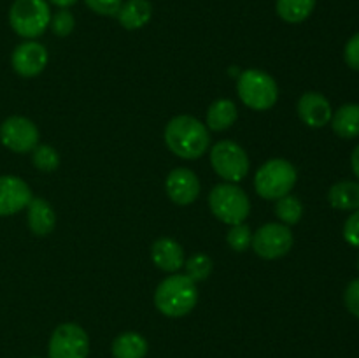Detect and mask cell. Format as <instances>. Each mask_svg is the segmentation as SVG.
<instances>
[{"mask_svg":"<svg viewBox=\"0 0 359 358\" xmlns=\"http://www.w3.org/2000/svg\"><path fill=\"white\" fill-rule=\"evenodd\" d=\"M165 142L170 151L184 160H195L207 151L210 135L207 126L193 116H175L165 126Z\"/></svg>","mask_w":359,"mask_h":358,"instance_id":"cell-1","label":"cell"},{"mask_svg":"<svg viewBox=\"0 0 359 358\" xmlns=\"http://www.w3.org/2000/svg\"><path fill=\"white\" fill-rule=\"evenodd\" d=\"M14 72L21 77H35L44 70L48 63V51L42 44L35 41L21 42L11 56Z\"/></svg>","mask_w":359,"mask_h":358,"instance_id":"cell-11","label":"cell"},{"mask_svg":"<svg viewBox=\"0 0 359 358\" xmlns=\"http://www.w3.org/2000/svg\"><path fill=\"white\" fill-rule=\"evenodd\" d=\"M27 209L28 227H30V230L35 235H39V237H46V235L51 234L56 223V216L51 204L44 199H32Z\"/></svg>","mask_w":359,"mask_h":358,"instance_id":"cell-16","label":"cell"},{"mask_svg":"<svg viewBox=\"0 0 359 358\" xmlns=\"http://www.w3.org/2000/svg\"><path fill=\"white\" fill-rule=\"evenodd\" d=\"M151 16H153V6L149 0H126L116 14L119 25L126 30H137V28L146 27Z\"/></svg>","mask_w":359,"mask_h":358,"instance_id":"cell-17","label":"cell"},{"mask_svg":"<svg viewBox=\"0 0 359 358\" xmlns=\"http://www.w3.org/2000/svg\"><path fill=\"white\" fill-rule=\"evenodd\" d=\"M32 161L39 171L51 172L56 171L60 165V154L56 153L55 147L48 146V144H37L32 150Z\"/></svg>","mask_w":359,"mask_h":358,"instance_id":"cell-24","label":"cell"},{"mask_svg":"<svg viewBox=\"0 0 359 358\" xmlns=\"http://www.w3.org/2000/svg\"><path fill=\"white\" fill-rule=\"evenodd\" d=\"M184 267L186 276L189 279H193L195 283L196 281H205L212 272V260H210V256L203 255V253H196L191 258L186 260Z\"/></svg>","mask_w":359,"mask_h":358,"instance_id":"cell-25","label":"cell"},{"mask_svg":"<svg viewBox=\"0 0 359 358\" xmlns=\"http://www.w3.org/2000/svg\"><path fill=\"white\" fill-rule=\"evenodd\" d=\"M84 2L93 13L100 16H116L123 0H84Z\"/></svg>","mask_w":359,"mask_h":358,"instance_id":"cell-28","label":"cell"},{"mask_svg":"<svg viewBox=\"0 0 359 358\" xmlns=\"http://www.w3.org/2000/svg\"><path fill=\"white\" fill-rule=\"evenodd\" d=\"M297 168L291 161L283 158H273L263 164L255 175L256 193L263 199L277 200L280 197L290 195L293 186L297 185Z\"/></svg>","mask_w":359,"mask_h":358,"instance_id":"cell-3","label":"cell"},{"mask_svg":"<svg viewBox=\"0 0 359 358\" xmlns=\"http://www.w3.org/2000/svg\"><path fill=\"white\" fill-rule=\"evenodd\" d=\"M237 119V105L228 98L216 100L207 111V126L214 132L230 128Z\"/></svg>","mask_w":359,"mask_h":358,"instance_id":"cell-21","label":"cell"},{"mask_svg":"<svg viewBox=\"0 0 359 358\" xmlns=\"http://www.w3.org/2000/svg\"><path fill=\"white\" fill-rule=\"evenodd\" d=\"M344 58L353 70H359V32L347 41L344 48Z\"/></svg>","mask_w":359,"mask_h":358,"instance_id":"cell-31","label":"cell"},{"mask_svg":"<svg viewBox=\"0 0 359 358\" xmlns=\"http://www.w3.org/2000/svg\"><path fill=\"white\" fill-rule=\"evenodd\" d=\"M344 239L354 248H359V209L353 211L344 225Z\"/></svg>","mask_w":359,"mask_h":358,"instance_id":"cell-30","label":"cell"},{"mask_svg":"<svg viewBox=\"0 0 359 358\" xmlns=\"http://www.w3.org/2000/svg\"><path fill=\"white\" fill-rule=\"evenodd\" d=\"M351 167H353L354 175L359 179V144L354 147L353 154H351Z\"/></svg>","mask_w":359,"mask_h":358,"instance_id":"cell-32","label":"cell"},{"mask_svg":"<svg viewBox=\"0 0 359 358\" xmlns=\"http://www.w3.org/2000/svg\"><path fill=\"white\" fill-rule=\"evenodd\" d=\"M226 241L230 244V248L233 251H245L249 248L252 241V234H251V228L244 223H238V225H231V230L228 232L226 235Z\"/></svg>","mask_w":359,"mask_h":358,"instance_id":"cell-26","label":"cell"},{"mask_svg":"<svg viewBox=\"0 0 359 358\" xmlns=\"http://www.w3.org/2000/svg\"><path fill=\"white\" fill-rule=\"evenodd\" d=\"M165 188H167V195L170 197L172 202L179 204V206H188V204L195 202L198 197L200 181L195 172L179 167L168 174Z\"/></svg>","mask_w":359,"mask_h":358,"instance_id":"cell-13","label":"cell"},{"mask_svg":"<svg viewBox=\"0 0 359 358\" xmlns=\"http://www.w3.org/2000/svg\"><path fill=\"white\" fill-rule=\"evenodd\" d=\"M252 249L265 260H276L287 255L293 248V234L284 223H266L252 235Z\"/></svg>","mask_w":359,"mask_h":358,"instance_id":"cell-9","label":"cell"},{"mask_svg":"<svg viewBox=\"0 0 359 358\" xmlns=\"http://www.w3.org/2000/svg\"><path fill=\"white\" fill-rule=\"evenodd\" d=\"M298 116L302 121L312 128H323L332 121V105L325 95L318 91H307L298 100Z\"/></svg>","mask_w":359,"mask_h":358,"instance_id":"cell-14","label":"cell"},{"mask_svg":"<svg viewBox=\"0 0 359 358\" xmlns=\"http://www.w3.org/2000/svg\"><path fill=\"white\" fill-rule=\"evenodd\" d=\"M32 190L16 175H0V216L20 213L30 204Z\"/></svg>","mask_w":359,"mask_h":358,"instance_id":"cell-12","label":"cell"},{"mask_svg":"<svg viewBox=\"0 0 359 358\" xmlns=\"http://www.w3.org/2000/svg\"><path fill=\"white\" fill-rule=\"evenodd\" d=\"M358 270H359V256H358Z\"/></svg>","mask_w":359,"mask_h":358,"instance_id":"cell-34","label":"cell"},{"mask_svg":"<svg viewBox=\"0 0 359 358\" xmlns=\"http://www.w3.org/2000/svg\"><path fill=\"white\" fill-rule=\"evenodd\" d=\"M51 27L53 34L58 35V37H67V35L72 34L74 27H76V20H74L72 13L69 9H60L58 13H55L51 16Z\"/></svg>","mask_w":359,"mask_h":358,"instance_id":"cell-27","label":"cell"},{"mask_svg":"<svg viewBox=\"0 0 359 358\" xmlns=\"http://www.w3.org/2000/svg\"><path fill=\"white\" fill-rule=\"evenodd\" d=\"M0 142L14 153H28L39 144V128L25 116H11L0 125Z\"/></svg>","mask_w":359,"mask_h":358,"instance_id":"cell-10","label":"cell"},{"mask_svg":"<svg viewBox=\"0 0 359 358\" xmlns=\"http://www.w3.org/2000/svg\"><path fill=\"white\" fill-rule=\"evenodd\" d=\"M316 0H277L276 11L286 23H302L312 14Z\"/></svg>","mask_w":359,"mask_h":358,"instance_id":"cell-22","label":"cell"},{"mask_svg":"<svg viewBox=\"0 0 359 358\" xmlns=\"http://www.w3.org/2000/svg\"><path fill=\"white\" fill-rule=\"evenodd\" d=\"M9 23L20 37H39L51 23L48 0H14L9 9Z\"/></svg>","mask_w":359,"mask_h":358,"instance_id":"cell-4","label":"cell"},{"mask_svg":"<svg viewBox=\"0 0 359 358\" xmlns=\"http://www.w3.org/2000/svg\"><path fill=\"white\" fill-rule=\"evenodd\" d=\"M90 353V339L83 326L63 323L56 326L49 339V358H86Z\"/></svg>","mask_w":359,"mask_h":358,"instance_id":"cell-8","label":"cell"},{"mask_svg":"<svg viewBox=\"0 0 359 358\" xmlns=\"http://www.w3.org/2000/svg\"><path fill=\"white\" fill-rule=\"evenodd\" d=\"M198 300L196 283L186 274L165 277L154 291V304L161 314L168 318H181L193 311Z\"/></svg>","mask_w":359,"mask_h":358,"instance_id":"cell-2","label":"cell"},{"mask_svg":"<svg viewBox=\"0 0 359 358\" xmlns=\"http://www.w3.org/2000/svg\"><path fill=\"white\" fill-rule=\"evenodd\" d=\"M330 206L340 211L359 209V183L358 181H339L328 192Z\"/></svg>","mask_w":359,"mask_h":358,"instance_id":"cell-19","label":"cell"},{"mask_svg":"<svg viewBox=\"0 0 359 358\" xmlns=\"http://www.w3.org/2000/svg\"><path fill=\"white\" fill-rule=\"evenodd\" d=\"M210 164L217 175L230 183H238L248 175L249 157L233 140H221L210 150Z\"/></svg>","mask_w":359,"mask_h":358,"instance_id":"cell-7","label":"cell"},{"mask_svg":"<svg viewBox=\"0 0 359 358\" xmlns=\"http://www.w3.org/2000/svg\"><path fill=\"white\" fill-rule=\"evenodd\" d=\"M276 214L284 225H297L304 216V204L294 195H286L277 199Z\"/></svg>","mask_w":359,"mask_h":358,"instance_id":"cell-23","label":"cell"},{"mask_svg":"<svg viewBox=\"0 0 359 358\" xmlns=\"http://www.w3.org/2000/svg\"><path fill=\"white\" fill-rule=\"evenodd\" d=\"M151 258L154 265L165 272H177L181 267H184V251L181 244L170 237H161L154 241L151 248Z\"/></svg>","mask_w":359,"mask_h":358,"instance_id":"cell-15","label":"cell"},{"mask_svg":"<svg viewBox=\"0 0 359 358\" xmlns=\"http://www.w3.org/2000/svg\"><path fill=\"white\" fill-rule=\"evenodd\" d=\"M48 2H51L53 6H58L60 9H67V7L74 6V4H76L77 0H48Z\"/></svg>","mask_w":359,"mask_h":358,"instance_id":"cell-33","label":"cell"},{"mask_svg":"<svg viewBox=\"0 0 359 358\" xmlns=\"http://www.w3.org/2000/svg\"><path fill=\"white\" fill-rule=\"evenodd\" d=\"M332 128L342 139L359 135V104H344L332 116Z\"/></svg>","mask_w":359,"mask_h":358,"instance_id":"cell-18","label":"cell"},{"mask_svg":"<svg viewBox=\"0 0 359 358\" xmlns=\"http://www.w3.org/2000/svg\"><path fill=\"white\" fill-rule=\"evenodd\" d=\"M209 206L214 216L228 225L242 223L251 211L249 197L235 183H223V185L214 186L209 195Z\"/></svg>","mask_w":359,"mask_h":358,"instance_id":"cell-6","label":"cell"},{"mask_svg":"<svg viewBox=\"0 0 359 358\" xmlns=\"http://www.w3.org/2000/svg\"><path fill=\"white\" fill-rule=\"evenodd\" d=\"M344 304L347 311L359 319V279H353L344 291Z\"/></svg>","mask_w":359,"mask_h":358,"instance_id":"cell-29","label":"cell"},{"mask_svg":"<svg viewBox=\"0 0 359 358\" xmlns=\"http://www.w3.org/2000/svg\"><path fill=\"white\" fill-rule=\"evenodd\" d=\"M237 91L241 100L255 111H266V109L273 107L279 98V88H277L273 77L256 69L244 70L241 74Z\"/></svg>","mask_w":359,"mask_h":358,"instance_id":"cell-5","label":"cell"},{"mask_svg":"<svg viewBox=\"0 0 359 358\" xmlns=\"http://www.w3.org/2000/svg\"><path fill=\"white\" fill-rule=\"evenodd\" d=\"M147 340L137 332L119 333L112 343L114 358H144L147 354Z\"/></svg>","mask_w":359,"mask_h":358,"instance_id":"cell-20","label":"cell"}]
</instances>
